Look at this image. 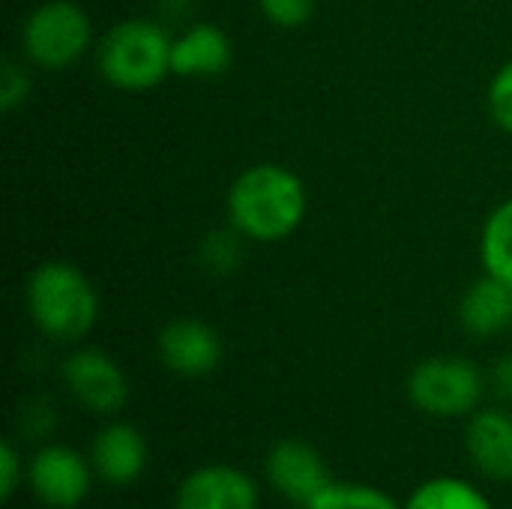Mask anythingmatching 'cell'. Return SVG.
Masks as SVG:
<instances>
[{"instance_id": "1", "label": "cell", "mask_w": 512, "mask_h": 509, "mask_svg": "<svg viewBox=\"0 0 512 509\" xmlns=\"http://www.w3.org/2000/svg\"><path fill=\"white\" fill-rule=\"evenodd\" d=\"M309 210L303 180L279 162H258L237 174L228 189V222L246 240L279 243L291 237Z\"/></svg>"}, {"instance_id": "2", "label": "cell", "mask_w": 512, "mask_h": 509, "mask_svg": "<svg viewBox=\"0 0 512 509\" xmlns=\"http://www.w3.org/2000/svg\"><path fill=\"white\" fill-rule=\"evenodd\" d=\"M27 309L48 339L78 342L99 321V294L75 264L45 261L27 279Z\"/></svg>"}, {"instance_id": "3", "label": "cell", "mask_w": 512, "mask_h": 509, "mask_svg": "<svg viewBox=\"0 0 512 509\" xmlns=\"http://www.w3.org/2000/svg\"><path fill=\"white\" fill-rule=\"evenodd\" d=\"M171 42L174 36H168L165 24L126 18L102 36L99 72L117 90H150L171 75Z\"/></svg>"}, {"instance_id": "4", "label": "cell", "mask_w": 512, "mask_h": 509, "mask_svg": "<svg viewBox=\"0 0 512 509\" xmlns=\"http://www.w3.org/2000/svg\"><path fill=\"white\" fill-rule=\"evenodd\" d=\"M486 393L483 372L465 357H432L408 375V399L417 411L453 420L480 411Z\"/></svg>"}, {"instance_id": "5", "label": "cell", "mask_w": 512, "mask_h": 509, "mask_svg": "<svg viewBox=\"0 0 512 509\" xmlns=\"http://www.w3.org/2000/svg\"><path fill=\"white\" fill-rule=\"evenodd\" d=\"M93 42V24L87 12L72 0L39 3L21 30V48L30 63L48 72L69 69L84 57Z\"/></svg>"}, {"instance_id": "6", "label": "cell", "mask_w": 512, "mask_h": 509, "mask_svg": "<svg viewBox=\"0 0 512 509\" xmlns=\"http://www.w3.org/2000/svg\"><path fill=\"white\" fill-rule=\"evenodd\" d=\"M93 477L90 456H81L66 444H45L27 459V489L42 507H81L93 489Z\"/></svg>"}, {"instance_id": "7", "label": "cell", "mask_w": 512, "mask_h": 509, "mask_svg": "<svg viewBox=\"0 0 512 509\" xmlns=\"http://www.w3.org/2000/svg\"><path fill=\"white\" fill-rule=\"evenodd\" d=\"M60 378L72 399L93 414H117L129 399L126 372L99 348L72 351L60 366Z\"/></svg>"}, {"instance_id": "8", "label": "cell", "mask_w": 512, "mask_h": 509, "mask_svg": "<svg viewBox=\"0 0 512 509\" xmlns=\"http://www.w3.org/2000/svg\"><path fill=\"white\" fill-rule=\"evenodd\" d=\"M174 509H261V489L246 471L213 462L180 480Z\"/></svg>"}, {"instance_id": "9", "label": "cell", "mask_w": 512, "mask_h": 509, "mask_svg": "<svg viewBox=\"0 0 512 509\" xmlns=\"http://www.w3.org/2000/svg\"><path fill=\"white\" fill-rule=\"evenodd\" d=\"M264 474L270 489L297 507H306L330 483L321 453L300 438L276 441L264 459Z\"/></svg>"}, {"instance_id": "10", "label": "cell", "mask_w": 512, "mask_h": 509, "mask_svg": "<svg viewBox=\"0 0 512 509\" xmlns=\"http://www.w3.org/2000/svg\"><path fill=\"white\" fill-rule=\"evenodd\" d=\"M156 354L168 372L180 378H204L222 363V339L198 318H177L159 330Z\"/></svg>"}, {"instance_id": "11", "label": "cell", "mask_w": 512, "mask_h": 509, "mask_svg": "<svg viewBox=\"0 0 512 509\" xmlns=\"http://www.w3.org/2000/svg\"><path fill=\"white\" fill-rule=\"evenodd\" d=\"M90 465L96 471V480L108 486H132L147 471V441L144 435L123 420L105 423L90 444Z\"/></svg>"}, {"instance_id": "12", "label": "cell", "mask_w": 512, "mask_h": 509, "mask_svg": "<svg viewBox=\"0 0 512 509\" xmlns=\"http://www.w3.org/2000/svg\"><path fill=\"white\" fill-rule=\"evenodd\" d=\"M465 450L474 471L495 483H512V414L504 408H480L465 429Z\"/></svg>"}, {"instance_id": "13", "label": "cell", "mask_w": 512, "mask_h": 509, "mask_svg": "<svg viewBox=\"0 0 512 509\" xmlns=\"http://www.w3.org/2000/svg\"><path fill=\"white\" fill-rule=\"evenodd\" d=\"M234 63V45L216 24L195 21L171 42V75L180 78H219Z\"/></svg>"}, {"instance_id": "14", "label": "cell", "mask_w": 512, "mask_h": 509, "mask_svg": "<svg viewBox=\"0 0 512 509\" xmlns=\"http://www.w3.org/2000/svg\"><path fill=\"white\" fill-rule=\"evenodd\" d=\"M459 321L465 333L477 339H492L504 333L507 327H512V285L489 273L477 279L462 297Z\"/></svg>"}, {"instance_id": "15", "label": "cell", "mask_w": 512, "mask_h": 509, "mask_svg": "<svg viewBox=\"0 0 512 509\" xmlns=\"http://www.w3.org/2000/svg\"><path fill=\"white\" fill-rule=\"evenodd\" d=\"M402 509H495L489 495L465 477H432L420 483Z\"/></svg>"}, {"instance_id": "16", "label": "cell", "mask_w": 512, "mask_h": 509, "mask_svg": "<svg viewBox=\"0 0 512 509\" xmlns=\"http://www.w3.org/2000/svg\"><path fill=\"white\" fill-rule=\"evenodd\" d=\"M480 258L489 276L512 285V198L498 204L480 234Z\"/></svg>"}, {"instance_id": "17", "label": "cell", "mask_w": 512, "mask_h": 509, "mask_svg": "<svg viewBox=\"0 0 512 509\" xmlns=\"http://www.w3.org/2000/svg\"><path fill=\"white\" fill-rule=\"evenodd\" d=\"M303 509H402V504L378 486L330 480Z\"/></svg>"}, {"instance_id": "18", "label": "cell", "mask_w": 512, "mask_h": 509, "mask_svg": "<svg viewBox=\"0 0 512 509\" xmlns=\"http://www.w3.org/2000/svg\"><path fill=\"white\" fill-rule=\"evenodd\" d=\"M243 234L237 228H228V231H210L204 240H201V249H198V258H201V267L213 276H231L243 258Z\"/></svg>"}, {"instance_id": "19", "label": "cell", "mask_w": 512, "mask_h": 509, "mask_svg": "<svg viewBox=\"0 0 512 509\" xmlns=\"http://www.w3.org/2000/svg\"><path fill=\"white\" fill-rule=\"evenodd\" d=\"M258 9L264 12V18L270 24L294 30V27H303L312 18L315 0H258Z\"/></svg>"}, {"instance_id": "20", "label": "cell", "mask_w": 512, "mask_h": 509, "mask_svg": "<svg viewBox=\"0 0 512 509\" xmlns=\"http://www.w3.org/2000/svg\"><path fill=\"white\" fill-rule=\"evenodd\" d=\"M24 483H27V462L12 441H3V447H0V498L12 501Z\"/></svg>"}, {"instance_id": "21", "label": "cell", "mask_w": 512, "mask_h": 509, "mask_svg": "<svg viewBox=\"0 0 512 509\" xmlns=\"http://www.w3.org/2000/svg\"><path fill=\"white\" fill-rule=\"evenodd\" d=\"M489 108L501 129L512 132V60L504 63L489 84Z\"/></svg>"}, {"instance_id": "22", "label": "cell", "mask_w": 512, "mask_h": 509, "mask_svg": "<svg viewBox=\"0 0 512 509\" xmlns=\"http://www.w3.org/2000/svg\"><path fill=\"white\" fill-rule=\"evenodd\" d=\"M30 93V78L21 66H15L12 60H3V69H0V108L9 114L15 111Z\"/></svg>"}, {"instance_id": "23", "label": "cell", "mask_w": 512, "mask_h": 509, "mask_svg": "<svg viewBox=\"0 0 512 509\" xmlns=\"http://www.w3.org/2000/svg\"><path fill=\"white\" fill-rule=\"evenodd\" d=\"M492 387L495 393L504 399V402H512V354L501 357L492 369Z\"/></svg>"}]
</instances>
